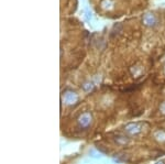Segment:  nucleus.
Segmentation results:
<instances>
[{"instance_id":"obj_1","label":"nucleus","mask_w":165,"mask_h":164,"mask_svg":"<svg viewBox=\"0 0 165 164\" xmlns=\"http://www.w3.org/2000/svg\"><path fill=\"white\" fill-rule=\"evenodd\" d=\"M77 122H78V126L82 129H87L89 126H92V122H93L92 115H90L89 113H84L82 115L79 116Z\"/></svg>"},{"instance_id":"obj_2","label":"nucleus","mask_w":165,"mask_h":164,"mask_svg":"<svg viewBox=\"0 0 165 164\" xmlns=\"http://www.w3.org/2000/svg\"><path fill=\"white\" fill-rule=\"evenodd\" d=\"M125 131L129 135H136L141 131V124H130L125 127Z\"/></svg>"},{"instance_id":"obj_3","label":"nucleus","mask_w":165,"mask_h":164,"mask_svg":"<svg viewBox=\"0 0 165 164\" xmlns=\"http://www.w3.org/2000/svg\"><path fill=\"white\" fill-rule=\"evenodd\" d=\"M64 99H65V103L66 105H73V103H76L77 101V95L75 93H66L64 96Z\"/></svg>"},{"instance_id":"obj_4","label":"nucleus","mask_w":165,"mask_h":164,"mask_svg":"<svg viewBox=\"0 0 165 164\" xmlns=\"http://www.w3.org/2000/svg\"><path fill=\"white\" fill-rule=\"evenodd\" d=\"M114 140H116V142L119 144H125L129 142V139H128L127 137H123V135H118V137L114 138Z\"/></svg>"},{"instance_id":"obj_5","label":"nucleus","mask_w":165,"mask_h":164,"mask_svg":"<svg viewBox=\"0 0 165 164\" xmlns=\"http://www.w3.org/2000/svg\"><path fill=\"white\" fill-rule=\"evenodd\" d=\"M161 110H162V113H163V114H165V103H163L162 107H161Z\"/></svg>"},{"instance_id":"obj_6","label":"nucleus","mask_w":165,"mask_h":164,"mask_svg":"<svg viewBox=\"0 0 165 164\" xmlns=\"http://www.w3.org/2000/svg\"><path fill=\"white\" fill-rule=\"evenodd\" d=\"M155 164H165V163H164V161H160V162H157V163H155Z\"/></svg>"}]
</instances>
